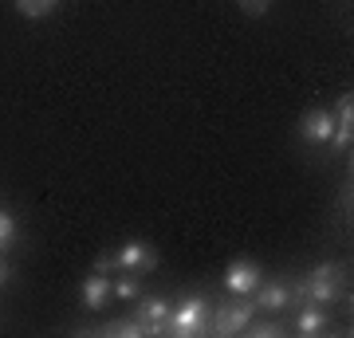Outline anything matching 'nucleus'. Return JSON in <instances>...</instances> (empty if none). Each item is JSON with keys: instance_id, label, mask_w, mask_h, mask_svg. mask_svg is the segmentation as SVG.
I'll return each mask as SVG.
<instances>
[{"instance_id": "aec40b11", "label": "nucleus", "mask_w": 354, "mask_h": 338, "mask_svg": "<svg viewBox=\"0 0 354 338\" xmlns=\"http://www.w3.org/2000/svg\"><path fill=\"white\" fill-rule=\"evenodd\" d=\"M4 283H8V263L0 260V288H4Z\"/></svg>"}, {"instance_id": "f8f14e48", "label": "nucleus", "mask_w": 354, "mask_h": 338, "mask_svg": "<svg viewBox=\"0 0 354 338\" xmlns=\"http://www.w3.org/2000/svg\"><path fill=\"white\" fill-rule=\"evenodd\" d=\"M99 335H106V338H146V326H142L134 314H127V319H111V323H102Z\"/></svg>"}, {"instance_id": "a211bd4d", "label": "nucleus", "mask_w": 354, "mask_h": 338, "mask_svg": "<svg viewBox=\"0 0 354 338\" xmlns=\"http://www.w3.org/2000/svg\"><path fill=\"white\" fill-rule=\"evenodd\" d=\"M335 209H339V216H346L351 220V185L339 189V200H335Z\"/></svg>"}, {"instance_id": "9d476101", "label": "nucleus", "mask_w": 354, "mask_h": 338, "mask_svg": "<svg viewBox=\"0 0 354 338\" xmlns=\"http://www.w3.org/2000/svg\"><path fill=\"white\" fill-rule=\"evenodd\" d=\"M114 299V291H111V276H99V272H91L83 283H79V307L87 314H99L106 303Z\"/></svg>"}, {"instance_id": "39448f33", "label": "nucleus", "mask_w": 354, "mask_h": 338, "mask_svg": "<svg viewBox=\"0 0 354 338\" xmlns=\"http://www.w3.org/2000/svg\"><path fill=\"white\" fill-rule=\"evenodd\" d=\"M330 130H335V114H330L327 106H311V111H304V118H299V126H295V134H299L304 146H327Z\"/></svg>"}, {"instance_id": "ddd939ff", "label": "nucleus", "mask_w": 354, "mask_h": 338, "mask_svg": "<svg viewBox=\"0 0 354 338\" xmlns=\"http://www.w3.org/2000/svg\"><path fill=\"white\" fill-rule=\"evenodd\" d=\"M111 291H114V299H138L142 295V276L138 272H122V276H114L111 279Z\"/></svg>"}, {"instance_id": "2eb2a0df", "label": "nucleus", "mask_w": 354, "mask_h": 338, "mask_svg": "<svg viewBox=\"0 0 354 338\" xmlns=\"http://www.w3.org/2000/svg\"><path fill=\"white\" fill-rule=\"evenodd\" d=\"M55 4H59V0H16L20 16H28V20H39V16H48Z\"/></svg>"}, {"instance_id": "6e6552de", "label": "nucleus", "mask_w": 354, "mask_h": 338, "mask_svg": "<svg viewBox=\"0 0 354 338\" xmlns=\"http://www.w3.org/2000/svg\"><path fill=\"white\" fill-rule=\"evenodd\" d=\"M335 130H330V150L335 153H346L351 150V138H354V95L346 91V95H339V102H335Z\"/></svg>"}, {"instance_id": "6ab92c4d", "label": "nucleus", "mask_w": 354, "mask_h": 338, "mask_svg": "<svg viewBox=\"0 0 354 338\" xmlns=\"http://www.w3.org/2000/svg\"><path fill=\"white\" fill-rule=\"evenodd\" d=\"M268 4H272V0H241V8H244L248 16H264Z\"/></svg>"}, {"instance_id": "1a4fd4ad", "label": "nucleus", "mask_w": 354, "mask_h": 338, "mask_svg": "<svg viewBox=\"0 0 354 338\" xmlns=\"http://www.w3.org/2000/svg\"><path fill=\"white\" fill-rule=\"evenodd\" d=\"M260 279H264L260 263L232 260V263H228V272H225V291H228V295H252V291L260 288Z\"/></svg>"}, {"instance_id": "4468645a", "label": "nucleus", "mask_w": 354, "mask_h": 338, "mask_svg": "<svg viewBox=\"0 0 354 338\" xmlns=\"http://www.w3.org/2000/svg\"><path fill=\"white\" fill-rule=\"evenodd\" d=\"M244 335H252V338H283V323H279L276 314H268V319H260V314H256Z\"/></svg>"}, {"instance_id": "f257e3e1", "label": "nucleus", "mask_w": 354, "mask_h": 338, "mask_svg": "<svg viewBox=\"0 0 354 338\" xmlns=\"http://www.w3.org/2000/svg\"><path fill=\"white\" fill-rule=\"evenodd\" d=\"M342 288H346V267H342V263H315L307 276L295 279L291 299H295V303H319V307H330V303L342 299Z\"/></svg>"}, {"instance_id": "dca6fc26", "label": "nucleus", "mask_w": 354, "mask_h": 338, "mask_svg": "<svg viewBox=\"0 0 354 338\" xmlns=\"http://www.w3.org/2000/svg\"><path fill=\"white\" fill-rule=\"evenodd\" d=\"M12 240H16V216H12V213H4V209H0V252L8 248Z\"/></svg>"}, {"instance_id": "423d86ee", "label": "nucleus", "mask_w": 354, "mask_h": 338, "mask_svg": "<svg viewBox=\"0 0 354 338\" xmlns=\"http://www.w3.org/2000/svg\"><path fill=\"white\" fill-rule=\"evenodd\" d=\"M169 307H174V303L162 299V295H138L134 319L146 326V338H162V335H165V323H169Z\"/></svg>"}, {"instance_id": "f03ea898", "label": "nucleus", "mask_w": 354, "mask_h": 338, "mask_svg": "<svg viewBox=\"0 0 354 338\" xmlns=\"http://www.w3.org/2000/svg\"><path fill=\"white\" fill-rule=\"evenodd\" d=\"M209 319H213V299L193 291V295H181V299L169 307V323H165V335L169 338H197L209 335Z\"/></svg>"}, {"instance_id": "9b49d317", "label": "nucleus", "mask_w": 354, "mask_h": 338, "mask_svg": "<svg viewBox=\"0 0 354 338\" xmlns=\"http://www.w3.org/2000/svg\"><path fill=\"white\" fill-rule=\"evenodd\" d=\"M327 326H330L327 307H319V303H299V311H295V335L315 338V335H323Z\"/></svg>"}, {"instance_id": "0eeeda50", "label": "nucleus", "mask_w": 354, "mask_h": 338, "mask_svg": "<svg viewBox=\"0 0 354 338\" xmlns=\"http://www.w3.org/2000/svg\"><path fill=\"white\" fill-rule=\"evenodd\" d=\"M252 303L260 314H283L291 307V283H283V279H260V288L252 291Z\"/></svg>"}, {"instance_id": "7ed1b4c3", "label": "nucleus", "mask_w": 354, "mask_h": 338, "mask_svg": "<svg viewBox=\"0 0 354 338\" xmlns=\"http://www.w3.org/2000/svg\"><path fill=\"white\" fill-rule=\"evenodd\" d=\"M256 303L252 295H228L225 303L213 307V319H209V335H221V338H232V335H244L248 323L256 319Z\"/></svg>"}, {"instance_id": "f3484780", "label": "nucleus", "mask_w": 354, "mask_h": 338, "mask_svg": "<svg viewBox=\"0 0 354 338\" xmlns=\"http://www.w3.org/2000/svg\"><path fill=\"white\" fill-rule=\"evenodd\" d=\"M91 272H99V276H114V272H118V263H114V248L111 252H99Z\"/></svg>"}, {"instance_id": "20e7f679", "label": "nucleus", "mask_w": 354, "mask_h": 338, "mask_svg": "<svg viewBox=\"0 0 354 338\" xmlns=\"http://www.w3.org/2000/svg\"><path fill=\"white\" fill-rule=\"evenodd\" d=\"M158 248H153L150 240H127L122 248H114V263H118V272H150V267H158Z\"/></svg>"}]
</instances>
